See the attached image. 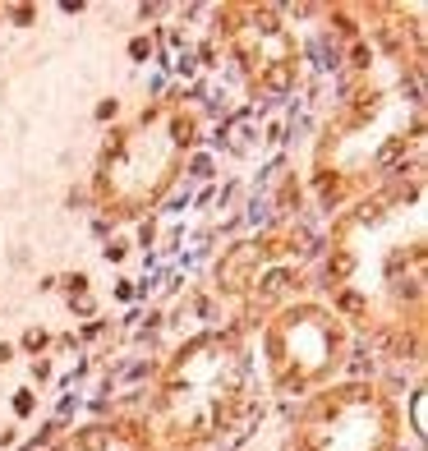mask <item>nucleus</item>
Masks as SVG:
<instances>
[{
    "label": "nucleus",
    "instance_id": "obj_1",
    "mask_svg": "<svg viewBox=\"0 0 428 451\" xmlns=\"http://www.w3.org/2000/svg\"><path fill=\"white\" fill-rule=\"evenodd\" d=\"M327 309L373 341L419 350L428 295L424 194L419 185H383L354 198L332 221L327 249Z\"/></svg>",
    "mask_w": 428,
    "mask_h": 451
},
{
    "label": "nucleus",
    "instance_id": "obj_2",
    "mask_svg": "<svg viewBox=\"0 0 428 451\" xmlns=\"http://www.w3.org/2000/svg\"><path fill=\"white\" fill-rule=\"evenodd\" d=\"M359 78L350 97L341 102V115L327 125V139L318 148V189L327 203L364 198L373 175L383 171L405 143H419L424 129V102L414 83V65L401 60L392 78H378V60H368V47L359 51Z\"/></svg>",
    "mask_w": 428,
    "mask_h": 451
},
{
    "label": "nucleus",
    "instance_id": "obj_3",
    "mask_svg": "<svg viewBox=\"0 0 428 451\" xmlns=\"http://www.w3.org/2000/svg\"><path fill=\"white\" fill-rule=\"evenodd\" d=\"M249 350L230 332H199L170 350L148 401L157 451H199L235 428L249 405Z\"/></svg>",
    "mask_w": 428,
    "mask_h": 451
},
{
    "label": "nucleus",
    "instance_id": "obj_4",
    "mask_svg": "<svg viewBox=\"0 0 428 451\" xmlns=\"http://www.w3.org/2000/svg\"><path fill=\"white\" fill-rule=\"evenodd\" d=\"M199 143V111L157 97L106 134L92 161V203L111 221H134L153 212L180 185L184 161Z\"/></svg>",
    "mask_w": 428,
    "mask_h": 451
},
{
    "label": "nucleus",
    "instance_id": "obj_5",
    "mask_svg": "<svg viewBox=\"0 0 428 451\" xmlns=\"http://www.w3.org/2000/svg\"><path fill=\"white\" fill-rule=\"evenodd\" d=\"M258 355L262 373L281 396H313L327 382H337V373L350 359V327L322 299H291L262 318L258 332Z\"/></svg>",
    "mask_w": 428,
    "mask_h": 451
},
{
    "label": "nucleus",
    "instance_id": "obj_6",
    "mask_svg": "<svg viewBox=\"0 0 428 451\" xmlns=\"http://www.w3.org/2000/svg\"><path fill=\"white\" fill-rule=\"evenodd\" d=\"M405 410L378 382H327L304 396L286 433V451H401Z\"/></svg>",
    "mask_w": 428,
    "mask_h": 451
},
{
    "label": "nucleus",
    "instance_id": "obj_7",
    "mask_svg": "<svg viewBox=\"0 0 428 451\" xmlns=\"http://www.w3.org/2000/svg\"><path fill=\"white\" fill-rule=\"evenodd\" d=\"M221 37H226L235 65L258 93H286L300 69V42L291 23L267 5H230L221 10Z\"/></svg>",
    "mask_w": 428,
    "mask_h": 451
},
{
    "label": "nucleus",
    "instance_id": "obj_8",
    "mask_svg": "<svg viewBox=\"0 0 428 451\" xmlns=\"http://www.w3.org/2000/svg\"><path fill=\"white\" fill-rule=\"evenodd\" d=\"M42 451H157V437L143 419H92L60 433Z\"/></svg>",
    "mask_w": 428,
    "mask_h": 451
}]
</instances>
